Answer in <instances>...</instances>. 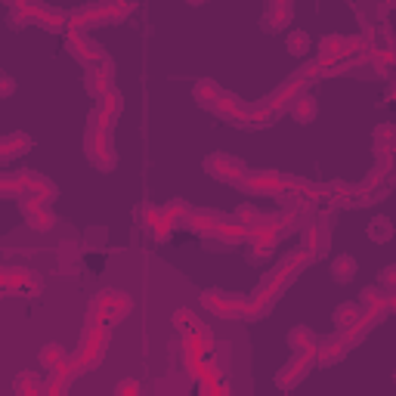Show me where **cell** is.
<instances>
[{"mask_svg":"<svg viewBox=\"0 0 396 396\" xmlns=\"http://www.w3.org/2000/svg\"><path fill=\"white\" fill-rule=\"evenodd\" d=\"M40 362H44V369L59 371V365H62V350H59V344H47L44 350H40Z\"/></svg>","mask_w":396,"mask_h":396,"instance_id":"obj_18","label":"cell"},{"mask_svg":"<svg viewBox=\"0 0 396 396\" xmlns=\"http://www.w3.org/2000/svg\"><path fill=\"white\" fill-rule=\"evenodd\" d=\"M189 319H192V313H189V310L176 313V325H180V332H189Z\"/></svg>","mask_w":396,"mask_h":396,"instance_id":"obj_23","label":"cell"},{"mask_svg":"<svg viewBox=\"0 0 396 396\" xmlns=\"http://www.w3.org/2000/svg\"><path fill=\"white\" fill-rule=\"evenodd\" d=\"M68 53H72L78 62H84V65H93V62L99 65V59L105 56L103 47H99L96 40L87 38L84 31H72V34H68Z\"/></svg>","mask_w":396,"mask_h":396,"instance_id":"obj_3","label":"cell"},{"mask_svg":"<svg viewBox=\"0 0 396 396\" xmlns=\"http://www.w3.org/2000/svg\"><path fill=\"white\" fill-rule=\"evenodd\" d=\"M288 53L291 56H306V50H310V34L306 31H291L288 34Z\"/></svg>","mask_w":396,"mask_h":396,"instance_id":"obj_17","label":"cell"},{"mask_svg":"<svg viewBox=\"0 0 396 396\" xmlns=\"http://www.w3.org/2000/svg\"><path fill=\"white\" fill-rule=\"evenodd\" d=\"M118 396H140V381H133V378H127V381H121L115 387Z\"/></svg>","mask_w":396,"mask_h":396,"instance_id":"obj_20","label":"cell"},{"mask_svg":"<svg viewBox=\"0 0 396 396\" xmlns=\"http://www.w3.org/2000/svg\"><path fill=\"white\" fill-rule=\"evenodd\" d=\"M313 362H316V356H298V359H291V362H288L285 369L276 375V384H279L282 390H291L294 384L306 378V371H310Z\"/></svg>","mask_w":396,"mask_h":396,"instance_id":"obj_4","label":"cell"},{"mask_svg":"<svg viewBox=\"0 0 396 396\" xmlns=\"http://www.w3.org/2000/svg\"><path fill=\"white\" fill-rule=\"evenodd\" d=\"M40 381L34 375H19L16 378V393H25V396H40Z\"/></svg>","mask_w":396,"mask_h":396,"instance_id":"obj_19","label":"cell"},{"mask_svg":"<svg viewBox=\"0 0 396 396\" xmlns=\"http://www.w3.org/2000/svg\"><path fill=\"white\" fill-rule=\"evenodd\" d=\"M359 306H365V310H381V306H387V294H384V288L378 285H369L362 288V294H359Z\"/></svg>","mask_w":396,"mask_h":396,"instance_id":"obj_14","label":"cell"},{"mask_svg":"<svg viewBox=\"0 0 396 396\" xmlns=\"http://www.w3.org/2000/svg\"><path fill=\"white\" fill-rule=\"evenodd\" d=\"M332 279L338 282V285H347V282L356 279V257H350V254H341V257L332 263Z\"/></svg>","mask_w":396,"mask_h":396,"instance_id":"obj_10","label":"cell"},{"mask_svg":"<svg viewBox=\"0 0 396 396\" xmlns=\"http://www.w3.org/2000/svg\"><path fill=\"white\" fill-rule=\"evenodd\" d=\"M381 282L390 288V294H393V291H396V267H387V269H384V273H381Z\"/></svg>","mask_w":396,"mask_h":396,"instance_id":"obj_21","label":"cell"},{"mask_svg":"<svg viewBox=\"0 0 396 396\" xmlns=\"http://www.w3.org/2000/svg\"><path fill=\"white\" fill-rule=\"evenodd\" d=\"M192 96H195V103H198V105L217 111V105H220V99H223V90L214 84V81H198L195 90H192Z\"/></svg>","mask_w":396,"mask_h":396,"instance_id":"obj_9","label":"cell"},{"mask_svg":"<svg viewBox=\"0 0 396 396\" xmlns=\"http://www.w3.org/2000/svg\"><path fill=\"white\" fill-rule=\"evenodd\" d=\"M291 13H294L291 3H276V0H273V3L267 7V28H269V31H279L282 25H288Z\"/></svg>","mask_w":396,"mask_h":396,"instance_id":"obj_11","label":"cell"},{"mask_svg":"<svg viewBox=\"0 0 396 396\" xmlns=\"http://www.w3.org/2000/svg\"><path fill=\"white\" fill-rule=\"evenodd\" d=\"M288 347H291L298 356H316L319 341H316V334H313L310 328L298 325V328H291V332H288Z\"/></svg>","mask_w":396,"mask_h":396,"instance_id":"obj_7","label":"cell"},{"mask_svg":"<svg viewBox=\"0 0 396 396\" xmlns=\"http://www.w3.org/2000/svg\"><path fill=\"white\" fill-rule=\"evenodd\" d=\"M375 149H378V155L396 152V127L393 124H381V127L375 130Z\"/></svg>","mask_w":396,"mask_h":396,"instance_id":"obj_12","label":"cell"},{"mask_svg":"<svg viewBox=\"0 0 396 396\" xmlns=\"http://www.w3.org/2000/svg\"><path fill=\"white\" fill-rule=\"evenodd\" d=\"M347 350H350V344H347V334H332V338H325L322 344L316 347V362L334 365Z\"/></svg>","mask_w":396,"mask_h":396,"instance_id":"obj_5","label":"cell"},{"mask_svg":"<svg viewBox=\"0 0 396 396\" xmlns=\"http://www.w3.org/2000/svg\"><path fill=\"white\" fill-rule=\"evenodd\" d=\"M362 319V306L359 304H341L338 310H334V328H338V334H350L353 325Z\"/></svg>","mask_w":396,"mask_h":396,"instance_id":"obj_8","label":"cell"},{"mask_svg":"<svg viewBox=\"0 0 396 396\" xmlns=\"http://www.w3.org/2000/svg\"><path fill=\"white\" fill-rule=\"evenodd\" d=\"M291 115L298 118L300 124H306V121H313V115H316V99L313 96H300L298 103L291 105Z\"/></svg>","mask_w":396,"mask_h":396,"instance_id":"obj_15","label":"cell"},{"mask_svg":"<svg viewBox=\"0 0 396 396\" xmlns=\"http://www.w3.org/2000/svg\"><path fill=\"white\" fill-rule=\"evenodd\" d=\"M28 220H31V229H38V233H47V229H53V223H56V217H53V211L47 208H38L28 214Z\"/></svg>","mask_w":396,"mask_h":396,"instance_id":"obj_16","label":"cell"},{"mask_svg":"<svg viewBox=\"0 0 396 396\" xmlns=\"http://www.w3.org/2000/svg\"><path fill=\"white\" fill-rule=\"evenodd\" d=\"M341 59H347V38H341V34H328V38L319 40V62L338 65Z\"/></svg>","mask_w":396,"mask_h":396,"instance_id":"obj_6","label":"cell"},{"mask_svg":"<svg viewBox=\"0 0 396 396\" xmlns=\"http://www.w3.org/2000/svg\"><path fill=\"white\" fill-rule=\"evenodd\" d=\"M13 81H10V78H3V93H7V96H10V93H13Z\"/></svg>","mask_w":396,"mask_h":396,"instance_id":"obj_24","label":"cell"},{"mask_svg":"<svg viewBox=\"0 0 396 396\" xmlns=\"http://www.w3.org/2000/svg\"><path fill=\"white\" fill-rule=\"evenodd\" d=\"M208 174H214L217 180H226V183H245V164L233 155H211L204 161Z\"/></svg>","mask_w":396,"mask_h":396,"instance_id":"obj_2","label":"cell"},{"mask_svg":"<svg viewBox=\"0 0 396 396\" xmlns=\"http://www.w3.org/2000/svg\"><path fill=\"white\" fill-rule=\"evenodd\" d=\"M393 53H396V44H393Z\"/></svg>","mask_w":396,"mask_h":396,"instance_id":"obj_25","label":"cell"},{"mask_svg":"<svg viewBox=\"0 0 396 396\" xmlns=\"http://www.w3.org/2000/svg\"><path fill=\"white\" fill-rule=\"evenodd\" d=\"M369 239L378 241V245H387V241L393 239V223H390V217H375V220L369 223Z\"/></svg>","mask_w":396,"mask_h":396,"instance_id":"obj_13","label":"cell"},{"mask_svg":"<svg viewBox=\"0 0 396 396\" xmlns=\"http://www.w3.org/2000/svg\"><path fill=\"white\" fill-rule=\"evenodd\" d=\"M204 306H208L214 316H223V319H233V316H245V310H248V304H245V298L241 294H223V291H204V300H202Z\"/></svg>","mask_w":396,"mask_h":396,"instance_id":"obj_1","label":"cell"},{"mask_svg":"<svg viewBox=\"0 0 396 396\" xmlns=\"http://www.w3.org/2000/svg\"><path fill=\"white\" fill-rule=\"evenodd\" d=\"M103 241H105V229H90V233H87V248L103 245Z\"/></svg>","mask_w":396,"mask_h":396,"instance_id":"obj_22","label":"cell"}]
</instances>
